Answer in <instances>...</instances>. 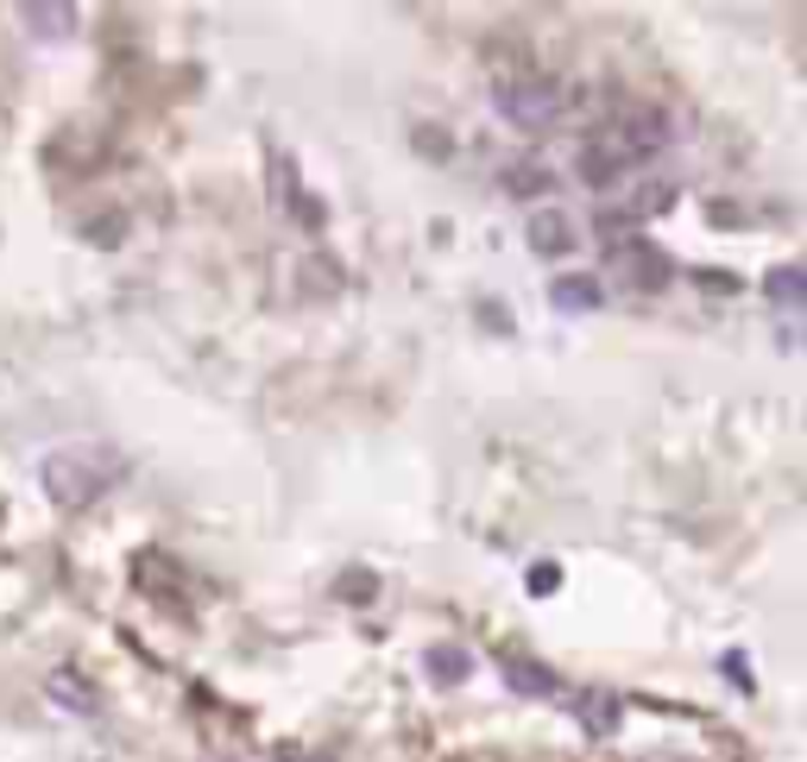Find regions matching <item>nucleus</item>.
<instances>
[{
	"instance_id": "obj_11",
	"label": "nucleus",
	"mask_w": 807,
	"mask_h": 762,
	"mask_svg": "<svg viewBox=\"0 0 807 762\" xmlns=\"http://www.w3.org/2000/svg\"><path fill=\"white\" fill-rule=\"evenodd\" d=\"M769 296H776V303H783V309L795 315V309H801V272H795V265L769 272Z\"/></svg>"
},
{
	"instance_id": "obj_8",
	"label": "nucleus",
	"mask_w": 807,
	"mask_h": 762,
	"mask_svg": "<svg viewBox=\"0 0 807 762\" xmlns=\"http://www.w3.org/2000/svg\"><path fill=\"white\" fill-rule=\"evenodd\" d=\"M44 693H51L58 705H70V712H95V693L82 687V674H77V668H58V674L44 681Z\"/></svg>"
},
{
	"instance_id": "obj_4",
	"label": "nucleus",
	"mask_w": 807,
	"mask_h": 762,
	"mask_svg": "<svg viewBox=\"0 0 807 762\" xmlns=\"http://www.w3.org/2000/svg\"><path fill=\"white\" fill-rule=\"evenodd\" d=\"M549 303L562 315H587V309H599V303H606V284H599V277L568 272V277H555V284H549Z\"/></svg>"
},
{
	"instance_id": "obj_5",
	"label": "nucleus",
	"mask_w": 807,
	"mask_h": 762,
	"mask_svg": "<svg viewBox=\"0 0 807 762\" xmlns=\"http://www.w3.org/2000/svg\"><path fill=\"white\" fill-rule=\"evenodd\" d=\"M498 668H505V681L517 687V693H531V700H549V693H562V674L543 662H531V656H498Z\"/></svg>"
},
{
	"instance_id": "obj_3",
	"label": "nucleus",
	"mask_w": 807,
	"mask_h": 762,
	"mask_svg": "<svg viewBox=\"0 0 807 762\" xmlns=\"http://www.w3.org/2000/svg\"><path fill=\"white\" fill-rule=\"evenodd\" d=\"M493 101H498V114L512 120V126H524V133H543L555 120V108H562V82L555 77H498L493 82Z\"/></svg>"
},
{
	"instance_id": "obj_9",
	"label": "nucleus",
	"mask_w": 807,
	"mask_h": 762,
	"mask_svg": "<svg viewBox=\"0 0 807 762\" xmlns=\"http://www.w3.org/2000/svg\"><path fill=\"white\" fill-rule=\"evenodd\" d=\"M20 20L32 26V39H63L77 26V7H20Z\"/></svg>"
},
{
	"instance_id": "obj_12",
	"label": "nucleus",
	"mask_w": 807,
	"mask_h": 762,
	"mask_svg": "<svg viewBox=\"0 0 807 762\" xmlns=\"http://www.w3.org/2000/svg\"><path fill=\"white\" fill-rule=\"evenodd\" d=\"M555 587H562V567H555V561H536L531 580H524V592H531V599H549Z\"/></svg>"
},
{
	"instance_id": "obj_2",
	"label": "nucleus",
	"mask_w": 807,
	"mask_h": 762,
	"mask_svg": "<svg viewBox=\"0 0 807 762\" xmlns=\"http://www.w3.org/2000/svg\"><path fill=\"white\" fill-rule=\"evenodd\" d=\"M599 240H606V265L625 277V284H637V291H663V284H669V272H675L669 253H663L650 234H631V221L599 209Z\"/></svg>"
},
{
	"instance_id": "obj_13",
	"label": "nucleus",
	"mask_w": 807,
	"mask_h": 762,
	"mask_svg": "<svg viewBox=\"0 0 807 762\" xmlns=\"http://www.w3.org/2000/svg\"><path fill=\"white\" fill-rule=\"evenodd\" d=\"M512 190H517V196H543V190H549V171H536V164H517V171H512Z\"/></svg>"
},
{
	"instance_id": "obj_10",
	"label": "nucleus",
	"mask_w": 807,
	"mask_h": 762,
	"mask_svg": "<svg viewBox=\"0 0 807 762\" xmlns=\"http://www.w3.org/2000/svg\"><path fill=\"white\" fill-rule=\"evenodd\" d=\"M581 719H587L593 738H606V731H618V700L612 693H581Z\"/></svg>"
},
{
	"instance_id": "obj_7",
	"label": "nucleus",
	"mask_w": 807,
	"mask_h": 762,
	"mask_svg": "<svg viewBox=\"0 0 807 762\" xmlns=\"http://www.w3.org/2000/svg\"><path fill=\"white\" fill-rule=\"evenodd\" d=\"M423 662H430V674H435V681H467V674H473V649H461V643H435L430 649V656H423Z\"/></svg>"
},
{
	"instance_id": "obj_6",
	"label": "nucleus",
	"mask_w": 807,
	"mask_h": 762,
	"mask_svg": "<svg viewBox=\"0 0 807 762\" xmlns=\"http://www.w3.org/2000/svg\"><path fill=\"white\" fill-rule=\"evenodd\" d=\"M531 253L536 258H562V253H574V227H568V215H531Z\"/></svg>"
},
{
	"instance_id": "obj_1",
	"label": "nucleus",
	"mask_w": 807,
	"mask_h": 762,
	"mask_svg": "<svg viewBox=\"0 0 807 762\" xmlns=\"http://www.w3.org/2000/svg\"><path fill=\"white\" fill-rule=\"evenodd\" d=\"M120 460L114 454H95V448H63V454H44L39 460V486L51 505L63 510H82V505H95L101 491L114 486L108 473H114Z\"/></svg>"
}]
</instances>
